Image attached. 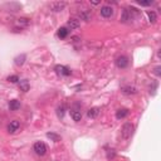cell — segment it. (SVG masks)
Segmentation results:
<instances>
[{
  "instance_id": "30bf717a",
  "label": "cell",
  "mask_w": 161,
  "mask_h": 161,
  "mask_svg": "<svg viewBox=\"0 0 161 161\" xmlns=\"http://www.w3.org/2000/svg\"><path fill=\"white\" fill-rule=\"evenodd\" d=\"M9 108L10 111H18L20 108V102L18 100H12L9 102Z\"/></svg>"
},
{
  "instance_id": "4fadbf2b",
  "label": "cell",
  "mask_w": 161,
  "mask_h": 161,
  "mask_svg": "<svg viewBox=\"0 0 161 161\" xmlns=\"http://www.w3.org/2000/svg\"><path fill=\"white\" fill-rule=\"evenodd\" d=\"M127 115H128V109H126V108H121V109H118V111L116 112V117H117L118 120L125 118Z\"/></svg>"
},
{
  "instance_id": "8fae6325",
  "label": "cell",
  "mask_w": 161,
  "mask_h": 161,
  "mask_svg": "<svg viewBox=\"0 0 161 161\" xmlns=\"http://www.w3.org/2000/svg\"><path fill=\"white\" fill-rule=\"evenodd\" d=\"M122 93L125 94H135L136 93V88L135 87H131V86H125V87H122Z\"/></svg>"
},
{
  "instance_id": "5bb4252c",
  "label": "cell",
  "mask_w": 161,
  "mask_h": 161,
  "mask_svg": "<svg viewBox=\"0 0 161 161\" xmlns=\"http://www.w3.org/2000/svg\"><path fill=\"white\" fill-rule=\"evenodd\" d=\"M19 87H20V91H23V92H28V91H29V88H30L29 82H28V81H20Z\"/></svg>"
},
{
  "instance_id": "d6986e66",
  "label": "cell",
  "mask_w": 161,
  "mask_h": 161,
  "mask_svg": "<svg viewBox=\"0 0 161 161\" xmlns=\"http://www.w3.org/2000/svg\"><path fill=\"white\" fill-rule=\"evenodd\" d=\"M149 19H150V23H155L156 22V19H157V16H156V13L155 12H149Z\"/></svg>"
},
{
  "instance_id": "ac0fdd59",
  "label": "cell",
  "mask_w": 161,
  "mask_h": 161,
  "mask_svg": "<svg viewBox=\"0 0 161 161\" xmlns=\"http://www.w3.org/2000/svg\"><path fill=\"white\" fill-rule=\"evenodd\" d=\"M64 112H66V106L64 105H62V106H59V107L57 108V115H58V117L59 118H62L64 116Z\"/></svg>"
},
{
  "instance_id": "6da1fadb",
  "label": "cell",
  "mask_w": 161,
  "mask_h": 161,
  "mask_svg": "<svg viewBox=\"0 0 161 161\" xmlns=\"http://www.w3.org/2000/svg\"><path fill=\"white\" fill-rule=\"evenodd\" d=\"M121 133H122V137L123 139H130L132 136V133H133V125H132V123H130V122L125 123V125H123V127H122Z\"/></svg>"
},
{
  "instance_id": "603a6c76",
  "label": "cell",
  "mask_w": 161,
  "mask_h": 161,
  "mask_svg": "<svg viewBox=\"0 0 161 161\" xmlns=\"http://www.w3.org/2000/svg\"><path fill=\"white\" fill-rule=\"evenodd\" d=\"M139 4L142 5V6H149V5L152 4V1H139Z\"/></svg>"
},
{
  "instance_id": "9a60e30c",
  "label": "cell",
  "mask_w": 161,
  "mask_h": 161,
  "mask_svg": "<svg viewBox=\"0 0 161 161\" xmlns=\"http://www.w3.org/2000/svg\"><path fill=\"white\" fill-rule=\"evenodd\" d=\"M79 16H81V19L88 22V20L91 19V12H90V10H83V12L79 13Z\"/></svg>"
},
{
  "instance_id": "52a82bcc",
  "label": "cell",
  "mask_w": 161,
  "mask_h": 161,
  "mask_svg": "<svg viewBox=\"0 0 161 161\" xmlns=\"http://www.w3.org/2000/svg\"><path fill=\"white\" fill-rule=\"evenodd\" d=\"M20 127V123H19V121H12L9 123V126H8V132L9 133H14L15 131H18V128Z\"/></svg>"
},
{
  "instance_id": "9c48e42d",
  "label": "cell",
  "mask_w": 161,
  "mask_h": 161,
  "mask_svg": "<svg viewBox=\"0 0 161 161\" xmlns=\"http://www.w3.org/2000/svg\"><path fill=\"white\" fill-rule=\"evenodd\" d=\"M71 117L73 118V121H81V118H82V113H81V111H78V109H72L71 111Z\"/></svg>"
},
{
  "instance_id": "3957f363",
  "label": "cell",
  "mask_w": 161,
  "mask_h": 161,
  "mask_svg": "<svg viewBox=\"0 0 161 161\" xmlns=\"http://www.w3.org/2000/svg\"><path fill=\"white\" fill-rule=\"evenodd\" d=\"M116 66H117L118 68H126V67L128 66V59H127V57L120 56L117 59H116Z\"/></svg>"
},
{
  "instance_id": "7a4b0ae2",
  "label": "cell",
  "mask_w": 161,
  "mask_h": 161,
  "mask_svg": "<svg viewBox=\"0 0 161 161\" xmlns=\"http://www.w3.org/2000/svg\"><path fill=\"white\" fill-rule=\"evenodd\" d=\"M34 151H35L37 155L44 156L47 154V146H46V143H43V142H35V143H34Z\"/></svg>"
},
{
  "instance_id": "277c9868",
  "label": "cell",
  "mask_w": 161,
  "mask_h": 161,
  "mask_svg": "<svg viewBox=\"0 0 161 161\" xmlns=\"http://www.w3.org/2000/svg\"><path fill=\"white\" fill-rule=\"evenodd\" d=\"M56 72L58 74H62V76H66V77H68V76H71V69L68 67H64V66H57L56 68Z\"/></svg>"
},
{
  "instance_id": "5b68a950",
  "label": "cell",
  "mask_w": 161,
  "mask_h": 161,
  "mask_svg": "<svg viewBox=\"0 0 161 161\" xmlns=\"http://www.w3.org/2000/svg\"><path fill=\"white\" fill-rule=\"evenodd\" d=\"M50 8H52L53 12H62V10L66 8V3H64V1L52 3V4H50Z\"/></svg>"
},
{
  "instance_id": "e0dca14e",
  "label": "cell",
  "mask_w": 161,
  "mask_h": 161,
  "mask_svg": "<svg viewBox=\"0 0 161 161\" xmlns=\"http://www.w3.org/2000/svg\"><path fill=\"white\" fill-rule=\"evenodd\" d=\"M25 54H22V56H19V57H16L15 58V64L16 66H23L24 64V62H25Z\"/></svg>"
},
{
  "instance_id": "7c38bea8",
  "label": "cell",
  "mask_w": 161,
  "mask_h": 161,
  "mask_svg": "<svg viewBox=\"0 0 161 161\" xmlns=\"http://www.w3.org/2000/svg\"><path fill=\"white\" fill-rule=\"evenodd\" d=\"M79 20L78 19H76V18H71L69 20H68V26H69L71 29H76V28H78L79 26Z\"/></svg>"
},
{
  "instance_id": "ffe728a7",
  "label": "cell",
  "mask_w": 161,
  "mask_h": 161,
  "mask_svg": "<svg viewBox=\"0 0 161 161\" xmlns=\"http://www.w3.org/2000/svg\"><path fill=\"white\" fill-rule=\"evenodd\" d=\"M47 136H48L49 139H52L53 141H59V140H60V136H59V135H56V133H52V132L47 133Z\"/></svg>"
},
{
  "instance_id": "2e32d148",
  "label": "cell",
  "mask_w": 161,
  "mask_h": 161,
  "mask_svg": "<svg viewBox=\"0 0 161 161\" xmlns=\"http://www.w3.org/2000/svg\"><path fill=\"white\" fill-rule=\"evenodd\" d=\"M68 33H69V30L67 28H59V30H58V37H59L60 39H64V38H67Z\"/></svg>"
},
{
  "instance_id": "ba28073f",
  "label": "cell",
  "mask_w": 161,
  "mask_h": 161,
  "mask_svg": "<svg viewBox=\"0 0 161 161\" xmlns=\"http://www.w3.org/2000/svg\"><path fill=\"white\" fill-rule=\"evenodd\" d=\"M100 111H101L100 107H92V108H90L87 111V116L90 118H96L98 115H100Z\"/></svg>"
},
{
  "instance_id": "8992f818",
  "label": "cell",
  "mask_w": 161,
  "mask_h": 161,
  "mask_svg": "<svg viewBox=\"0 0 161 161\" xmlns=\"http://www.w3.org/2000/svg\"><path fill=\"white\" fill-rule=\"evenodd\" d=\"M101 15L103 16V18H111V16L113 15V9H112L111 6H103V8L101 9Z\"/></svg>"
},
{
  "instance_id": "7402d4cb",
  "label": "cell",
  "mask_w": 161,
  "mask_h": 161,
  "mask_svg": "<svg viewBox=\"0 0 161 161\" xmlns=\"http://www.w3.org/2000/svg\"><path fill=\"white\" fill-rule=\"evenodd\" d=\"M18 23L19 24H23V25H28V24H29V19H26V18H19L18 19Z\"/></svg>"
},
{
  "instance_id": "cb8c5ba5",
  "label": "cell",
  "mask_w": 161,
  "mask_h": 161,
  "mask_svg": "<svg viewBox=\"0 0 161 161\" xmlns=\"http://www.w3.org/2000/svg\"><path fill=\"white\" fill-rule=\"evenodd\" d=\"M160 71H161V67H160V66H157V67L155 68V74H156L157 77H160V76H161V72H160Z\"/></svg>"
},
{
  "instance_id": "44dd1931",
  "label": "cell",
  "mask_w": 161,
  "mask_h": 161,
  "mask_svg": "<svg viewBox=\"0 0 161 161\" xmlns=\"http://www.w3.org/2000/svg\"><path fill=\"white\" fill-rule=\"evenodd\" d=\"M8 81L12 82V83H16V82H19V77L18 76H9Z\"/></svg>"
}]
</instances>
